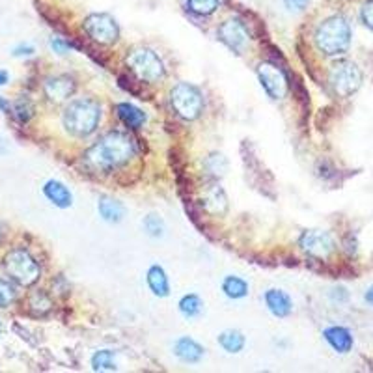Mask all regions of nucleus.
<instances>
[{"instance_id":"obj_34","label":"nucleus","mask_w":373,"mask_h":373,"mask_svg":"<svg viewBox=\"0 0 373 373\" xmlns=\"http://www.w3.org/2000/svg\"><path fill=\"white\" fill-rule=\"evenodd\" d=\"M0 111L6 112V114H10V112H11L10 103H8V101H6V99H2V95H0Z\"/></svg>"},{"instance_id":"obj_25","label":"nucleus","mask_w":373,"mask_h":373,"mask_svg":"<svg viewBox=\"0 0 373 373\" xmlns=\"http://www.w3.org/2000/svg\"><path fill=\"white\" fill-rule=\"evenodd\" d=\"M11 114L15 116L17 122L27 123L30 118L34 116V105L32 101L27 99V97H21V99L15 101V105L11 108Z\"/></svg>"},{"instance_id":"obj_24","label":"nucleus","mask_w":373,"mask_h":373,"mask_svg":"<svg viewBox=\"0 0 373 373\" xmlns=\"http://www.w3.org/2000/svg\"><path fill=\"white\" fill-rule=\"evenodd\" d=\"M179 310H181V314H183L185 318H198L202 314V310H204V302H202V299L198 295H195V293H190V295H185L181 301H179Z\"/></svg>"},{"instance_id":"obj_36","label":"nucleus","mask_w":373,"mask_h":373,"mask_svg":"<svg viewBox=\"0 0 373 373\" xmlns=\"http://www.w3.org/2000/svg\"><path fill=\"white\" fill-rule=\"evenodd\" d=\"M364 299H366V302H368V304H372V307H373V286H372V288H368V291H366V295H364Z\"/></svg>"},{"instance_id":"obj_37","label":"nucleus","mask_w":373,"mask_h":373,"mask_svg":"<svg viewBox=\"0 0 373 373\" xmlns=\"http://www.w3.org/2000/svg\"><path fill=\"white\" fill-rule=\"evenodd\" d=\"M0 335H2V323H0Z\"/></svg>"},{"instance_id":"obj_14","label":"nucleus","mask_w":373,"mask_h":373,"mask_svg":"<svg viewBox=\"0 0 373 373\" xmlns=\"http://www.w3.org/2000/svg\"><path fill=\"white\" fill-rule=\"evenodd\" d=\"M174 353L179 360H183L187 364H196L200 363L204 357V347L198 342L190 340V338H179L174 344Z\"/></svg>"},{"instance_id":"obj_9","label":"nucleus","mask_w":373,"mask_h":373,"mask_svg":"<svg viewBox=\"0 0 373 373\" xmlns=\"http://www.w3.org/2000/svg\"><path fill=\"white\" fill-rule=\"evenodd\" d=\"M299 246L310 256L323 260L335 252V239L329 232H323V230H308L301 235Z\"/></svg>"},{"instance_id":"obj_7","label":"nucleus","mask_w":373,"mask_h":373,"mask_svg":"<svg viewBox=\"0 0 373 373\" xmlns=\"http://www.w3.org/2000/svg\"><path fill=\"white\" fill-rule=\"evenodd\" d=\"M360 83H363V73L353 62H338L330 71V86L340 97H349L355 94L360 88Z\"/></svg>"},{"instance_id":"obj_8","label":"nucleus","mask_w":373,"mask_h":373,"mask_svg":"<svg viewBox=\"0 0 373 373\" xmlns=\"http://www.w3.org/2000/svg\"><path fill=\"white\" fill-rule=\"evenodd\" d=\"M83 28L90 38L101 45L116 43L118 38H120L118 22L108 13H92L84 19Z\"/></svg>"},{"instance_id":"obj_15","label":"nucleus","mask_w":373,"mask_h":373,"mask_svg":"<svg viewBox=\"0 0 373 373\" xmlns=\"http://www.w3.org/2000/svg\"><path fill=\"white\" fill-rule=\"evenodd\" d=\"M43 195L49 198V202H52L56 207H62V209H66V207L73 204L71 190L67 189L62 181H56V179H50V181L43 185Z\"/></svg>"},{"instance_id":"obj_23","label":"nucleus","mask_w":373,"mask_h":373,"mask_svg":"<svg viewBox=\"0 0 373 373\" xmlns=\"http://www.w3.org/2000/svg\"><path fill=\"white\" fill-rule=\"evenodd\" d=\"M223 291L230 299H243L248 295V284L237 276H226L223 282Z\"/></svg>"},{"instance_id":"obj_28","label":"nucleus","mask_w":373,"mask_h":373,"mask_svg":"<svg viewBox=\"0 0 373 373\" xmlns=\"http://www.w3.org/2000/svg\"><path fill=\"white\" fill-rule=\"evenodd\" d=\"M142 224H144V230L151 237H161L164 234V223L157 215H148Z\"/></svg>"},{"instance_id":"obj_31","label":"nucleus","mask_w":373,"mask_h":373,"mask_svg":"<svg viewBox=\"0 0 373 373\" xmlns=\"http://www.w3.org/2000/svg\"><path fill=\"white\" fill-rule=\"evenodd\" d=\"M360 19L370 30H373V0H368L366 4L363 6V10H360Z\"/></svg>"},{"instance_id":"obj_5","label":"nucleus","mask_w":373,"mask_h":373,"mask_svg":"<svg viewBox=\"0 0 373 373\" xmlns=\"http://www.w3.org/2000/svg\"><path fill=\"white\" fill-rule=\"evenodd\" d=\"M4 269L11 280H15L17 284L24 288L36 284L39 279V265L27 251L21 248L11 251L4 258Z\"/></svg>"},{"instance_id":"obj_2","label":"nucleus","mask_w":373,"mask_h":373,"mask_svg":"<svg viewBox=\"0 0 373 373\" xmlns=\"http://www.w3.org/2000/svg\"><path fill=\"white\" fill-rule=\"evenodd\" d=\"M316 45L327 56L344 55L351 45V27L346 17L335 15L325 19L316 30Z\"/></svg>"},{"instance_id":"obj_6","label":"nucleus","mask_w":373,"mask_h":373,"mask_svg":"<svg viewBox=\"0 0 373 373\" xmlns=\"http://www.w3.org/2000/svg\"><path fill=\"white\" fill-rule=\"evenodd\" d=\"M170 103H172L174 111L185 120H196L204 108V97H202L200 90L189 83H179L174 86V90L170 92Z\"/></svg>"},{"instance_id":"obj_16","label":"nucleus","mask_w":373,"mask_h":373,"mask_svg":"<svg viewBox=\"0 0 373 373\" xmlns=\"http://www.w3.org/2000/svg\"><path fill=\"white\" fill-rule=\"evenodd\" d=\"M325 340L336 353H349L353 347V336L346 327H329L323 330Z\"/></svg>"},{"instance_id":"obj_17","label":"nucleus","mask_w":373,"mask_h":373,"mask_svg":"<svg viewBox=\"0 0 373 373\" xmlns=\"http://www.w3.org/2000/svg\"><path fill=\"white\" fill-rule=\"evenodd\" d=\"M116 114L129 129H140L148 120L146 112L140 111L139 106L131 105V103H118Z\"/></svg>"},{"instance_id":"obj_35","label":"nucleus","mask_w":373,"mask_h":373,"mask_svg":"<svg viewBox=\"0 0 373 373\" xmlns=\"http://www.w3.org/2000/svg\"><path fill=\"white\" fill-rule=\"evenodd\" d=\"M10 80V75H8V71H4V69H0V86H4L6 83Z\"/></svg>"},{"instance_id":"obj_13","label":"nucleus","mask_w":373,"mask_h":373,"mask_svg":"<svg viewBox=\"0 0 373 373\" xmlns=\"http://www.w3.org/2000/svg\"><path fill=\"white\" fill-rule=\"evenodd\" d=\"M265 304H267L269 312L276 318H288L293 310V302H291L290 295L282 290H269L265 293Z\"/></svg>"},{"instance_id":"obj_27","label":"nucleus","mask_w":373,"mask_h":373,"mask_svg":"<svg viewBox=\"0 0 373 373\" xmlns=\"http://www.w3.org/2000/svg\"><path fill=\"white\" fill-rule=\"evenodd\" d=\"M50 307H52V302H50V299L45 293H41V291H36L32 297H30V310H32L36 316H43V314H47L50 310Z\"/></svg>"},{"instance_id":"obj_19","label":"nucleus","mask_w":373,"mask_h":373,"mask_svg":"<svg viewBox=\"0 0 373 373\" xmlns=\"http://www.w3.org/2000/svg\"><path fill=\"white\" fill-rule=\"evenodd\" d=\"M148 286H150V290L153 291V295L168 297V293H170V284H168L164 269L159 267V265H153V267L148 271Z\"/></svg>"},{"instance_id":"obj_30","label":"nucleus","mask_w":373,"mask_h":373,"mask_svg":"<svg viewBox=\"0 0 373 373\" xmlns=\"http://www.w3.org/2000/svg\"><path fill=\"white\" fill-rule=\"evenodd\" d=\"M50 49L55 50L56 55H67L69 52V41L64 38H50Z\"/></svg>"},{"instance_id":"obj_20","label":"nucleus","mask_w":373,"mask_h":373,"mask_svg":"<svg viewBox=\"0 0 373 373\" xmlns=\"http://www.w3.org/2000/svg\"><path fill=\"white\" fill-rule=\"evenodd\" d=\"M226 195L223 192L220 187L217 185H213L211 189L206 190V195H204V207H206V211L209 213H224L226 211Z\"/></svg>"},{"instance_id":"obj_3","label":"nucleus","mask_w":373,"mask_h":373,"mask_svg":"<svg viewBox=\"0 0 373 373\" xmlns=\"http://www.w3.org/2000/svg\"><path fill=\"white\" fill-rule=\"evenodd\" d=\"M101 120V105L95 99L80 97L71 101L64 112V125L75 136H88L97 129Z\"/></svg>"},{"instance_id":"obj_11","label":"nucleus","mask_w":373,"mask_h":373,"mask_svg":"<svg viewBox=\"0 0 373 373\" xmlns=\"http://www.w3.org/2000/svg\"><path fill=\"white\" fill-rule=\"evenodd\" d=\"M217 36L228 49H232L234 52H237V55L248 45V30H246L245 24L237 21V19L224 21L223 24L218 27Z\"/></svg>"},{"instance_id":"obj_12","label":"nucleus","mask_w":373,"mask_h":373,"mask_svg":"<svg viewBox=\"0 0 373 373\" xmlns=\"http://www.w3.org/2000/svg\"><path fill=\"white\" fill-rule=\"evenodd\" d=\"M77 84L71 77L60 75V77H50L45 80V95L49 97L52 103H64L75 94Z\"/></svg>"},{"instance_id":"obj_32","label":"nucleus","mask_w":373,"mask_h":373,"mask_svg":"<svg viewBox=\"0 0 373 373\" xmlns=\"http://www.w3.org/2000/svg\"><path fill=\"white\" fill-rule=\"evenodd\" d=\"M284 2L291 11H302L310 4V0H284Z\"/></svg>"},{"instance_id":"obj_18","label":"nucleus","mask_w":373,"mask_h":373,"mask_svg":"<svg viewBox=\"0 0 373 373\" xmlns=\"http://www.w3.org/2000/svg\"><path fill=\"white\" fill-rule=\"evenodd\" d=\"M97 209H99V215L106 223H120L125 215V207H123L122 202L114 200L111 196H101L99 202H97Z\"/></svg>"},{"instance_id":"obj_10","label":"nucleus","mask_w":373,"mask_h":373,"mask_svg":"<svg viewBox=\"0 0 373 373\" xmlns=\"http://www.w3.org/2000/svg\"><path fill=\"white\" fill-rule=\"evenodd\" d=\"M258 77L262 83V88L271 99H282L288 92V80H286L282 69L274 66V64H262L258 67Z\"/></svg>"},{"instance_id":"obj_21","label":"nucleus","mask_w":373,"mask_h":373,"mask_svg":"<svg viewBox=\"0 0 373 373\" xmlns=\"http://www.w3.org/2000/svg\"><path fill=\"white\" fill-rule=\"evenodd\" d=\"M218 344L224 351L239 353L245 347V336L241 335L239 330H226L218 336Z\"/></svg>"},{"instance_id":"obj_1","label":"nucleus","mask_w":373,"mask_h":373,"mask_svg":"<svg viewBox=\"0 0 373 373\" xmlns=\"http://www.w3.org/2000/svg\"><path fill=\"white\" fill-rule=\"evenodd\" d=\"M134 157V142L125 133H108L92 146L86 153V162L95 170H112L125 164Z\"/></svg>"},{"instance_id":"obj_33","label":"nucleus","mask_w":373,"mask_h":373,"mask_svg":"<svg viewBox=\"0 0 373 373\" xmlns=\"http://www.w3.org/2000/svg\"><path fill=\"white\" fill-rule=\"evenodd\" d=\"M34 55V47L32 45H21L13 49V56H32Z\"/></svg>"},{"instance_id":"obj_26","label":"nucleus","mask_w":373,"mask_h":373,"mask_svg":"<svg viewBox=\"0 0 373 373\" xmlns=\"http://www.w3.org/2000/svg\"><path fill=\"white\" fill-rule=\"evenodd\" d=\"M187 6L196 15H211L218 8V0H187Z\"/></svg>"},{"instance_id":"obj_29","label":"nucleus","mask_w":373,"mask_h":373,"mask_svg":"<svg viewBox=\"0 0 373 373\" xmlns=\"http://www.w3.org/2000/svg\"><path fill=\"white\" fill-rule=\"evenodd\" d=\"M15 301V290L8 280L0 279V308L10 307L11 302Z\"/></svg>"},{"instance_id":"obj_22","label":"nucleus","mask_w":373,"mask_h":373,"mask_svg":"<svg viewBox=\"0 0 373 373\" xmlns=\"http://www.w3.org/2000/svg\"><path fill=\"white\" fill-rule=\"evenodd\" d=\"M92 368L95 372H114L118 368L116 366V353L111 351V349H103V351H97L92 357Z\"/></svg>"},{"instance_id":"obj_4","label":"nucleus","mask_w":373,"mask_h":373,"mask_svg":"<svg viewBox=\"0 0 373 373\" xmlns=\"http://www.w3.org/2000/svg\"><path fill=\"white\" fill-rule=\"evenodd\" d=\"M125 64L142 83H157L164 77L162 60L151 49H134L125 58Z\"/></svg>"}]
</instances>
